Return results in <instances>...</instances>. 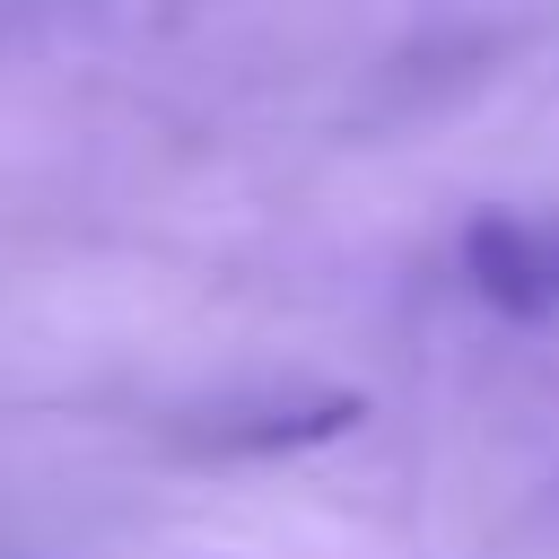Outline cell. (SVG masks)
Returning <instances> with one entry per match:
<instances>
[{
    "label": "cell",
    "mask_w": 559,
    "mask_h": 559,
    "mask_svg": "<svg viewBox=\"0 0 559 559\" xmlns=\"http://www.w3.org/2000/svg\"><path fill=\"white\" fill-rule=\"evenodd\" d=\"M367 419V393L358 384H306V393H271V402H245L227 419H201L192 445L201 454H227V463H271V454H314L332 437H349Z\"/></svg>",
    "instance_id": "cell-1"
},
{
    "label": "cell",
    "mask_w": 559,
    "mask_h": 559,
    "mask_svg": "<svg viewBox=\"0 0 559 559\" xmlns=\"http://www.w3.org/2000/svg\"><path fill=\"white\" fill-rule=\"evenodd\" d=\"M463 280L498 306V314H550L559 306V245L533 236L507 210H480L463 227Z\"/></svg>",
    "instance_id": "cell-2"
}]
</instances>
